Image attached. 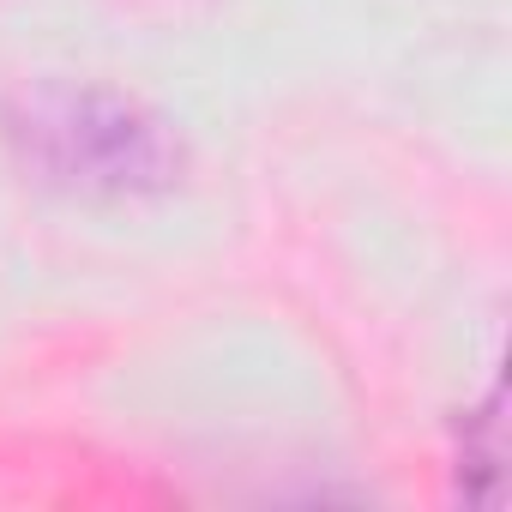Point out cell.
I'll list each match as a JSON object with an SVG mask.
<instances>
[{"label": "cell", "mask_w": 512, "mask_h": 512, "mask_svg": "<svg viewBox=\"0 0 512 512\" xmlns=\"http://www.w3.org/2000/svg\"><path fill=\"white\" fill-rule=\"evenodd\" d=\"M506 386H494L488 392V404L482 410H470L464 416V464H458V482H464V500L470 506H500L506 500Z\"/></svg>", "instance_id": "2"}, {"label": "cell", "mask_w": 512, "mask_h": 512, "mask_svg": "<svg viewBox=\"0 0 512 512\" xmlns=\"http://www.w3.org/2000/svg\"><path fill=\"white\" fill-rule=\"evenodd\" d=\"M7 139L37 181L85 199L163 193L187 169L175 127L109 85H25L7 109Z\"/></svg>", "instance_id": "1"}]
</instances>
